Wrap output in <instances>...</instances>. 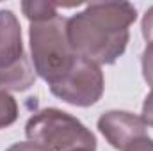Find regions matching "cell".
Here are the masks:
<instances>
[{
  "instance_id": "5b68a950",
  "label": "cell",
  "mask_w": 153,
  "mask_h": 151,
  "mask_svg": "<svg viewBox=\"0 0 153 151\" xmlns=\"http://www.w3.org/2000/svg\"><path fill=\"white\" fill-rule=\"evenodd\" d=\"M103 87V73L100 66L78 55L70 73L57 84L50 85V91L53 96L70 105L91 107L102 98Z\"/></svg>"
},
{
  "instance_id": "5bb4252c",
  "label": "cell",
  "mask_w": 153,
  "mask_h": 151,
  "mask_svg": "<svg viewBox=\"0 0 153 151\" xmlns=\"http://www.w3.org/2000/svg\"><path fill=\"white\" fill-rule=\"evenodd\" d=\"M76 151H93V150H76Z\"/></svg>"
},
{
  "instance_id": "52a82bcc",
  "label": "cell",
  "mask_w": 153,
  "mask_h": 151,
  "mask_svg": "<svg viewBox=\"0 0 153 151\" xmlns=\"http://www.w3.org/2000/svg\"><path fill=\"white\" fill-rule=\"evenodd\" d=\"M22 9H23V14L29 18L30 23L48 20V18H53V16L59 14L57 7L53 4H48V2H23Z\"/></svg>"
},
{
  "instance_id": "7c38bea8",
  "label": "cell",
  "mask_w": 153,
  "mask_h": 151,
  "mask_svg": "<svg viewBox=\"0 0 153 151\" xmlns=\"http://www.w3.org/2000/svg\"><path fill=\"white\" fill-rule=\"evenodd\" d=\"M5 151H48V150L43 148V146H39V144H36V142H32V141H25V142L13 144L11 148H7Z\"/></svg>"
},
{
  "instance_id": "9c48e42d",
  "label": "cell",
  "mask_w": 153,
  "mask_h": 151,
  "mask_svg": "<svg viewBox=\"0 0 153 151\" xmlns=\"http://www.w3.org/2000/svg\"><path fill=\"white\" fill-rule=\"evenodd\" d=\"M141 66H143V76L148 82V85L153 87V43H148L141 55Z\"/></svg>"
},
{
  "instance_id": "8fae6325",
  "label": "cell",
  "mask_w": 153,
  "mask_h": 151,
  "mask_svg": "<svg viewBox=\"0 0 153 151\" xmlns=\"http://www.w3.org/2000/svg\"><path fill=\"white\" fill-rule=\"evenodd\" d=\"M125 151H153V139L150 137H141L137 141H134Z\"/></svg>"
},
{
  "instance_id": "3957f363",
  "label": "cell",
  "mask_w": 153,
  "mask_h": 151,
  "mask_svg": "<svg viewBox=\"0 0 153 151\" xmlns=\"http://www.w3.org/2000/svg\"><path fill=\"white\" fill-rule=\"evenodd\" d=\"M25 135L48 151L96 150V139L91 130L71 114L59 109L36 112L25 124Z\"/></svg>"
},
{
  "instance_id": "4fadbf2b",
  "label": "cell",
  "mask_w": 153,
  "mask_h": 151,
  "mask_svg": "<svg viewBox=\"0 0 153 151\" xmlns=\"http://www.w3.org/2000/svg\"><path fill=\"white\" fill-rule=\"evenodd\" d=\"M143 119L146 121V124L153 126V91L146 96L143 103Z\"/></svg>"
},
{
  "instance_id": "6da1fadb",
  "label": "cell",
  "mask_w": 153,
  "mask_h": 151,
  "mask_svg": "<svg viewBox=\"0 0 153 151\" xmlns=\"http://www.w3.org/2000/svg\"><path fill=\"white\" fill-rule=\"evenodd\" d=\"M137 9L128 2L89 4L68 18V39L76 55L94 64H114L125 53Z\"/></svg>"
},
{
  "instance_id": "ba28073f",
  "label": "cell",
  "mask_w": 153,
  "mask_h": 151,
  "mask_svg": "<svg viewBox=\"0 0 153 151\" xmlns=\"http://www.w3.org/2000/svg\"><path fill=\"white\" fill-rule=\"evenodd\" d=\"M18 119V103L16 100L5 93L0 91V130L11 126Z\"/></svg>"
},
{
  "instance_id": "7a4b0ae2",
  "label": "cell",
  "mask_w": 153,
  "mask_h": 151,
  "mask_svg": "<svg viewBox=\"0 0 153 151\" xmlns=\"http://www.w3.org/2000/svg\"><path fill=\"white\" fill-rule=\"evenodd\" d=\"M32 64L48 85L57 84L75 66L76 55L68 39V20L53 16L48 20L32 21L29 29Z\"/></svg>"
},
{
  "instance_id": "30bf717a",
  "label": "cell",
  "mask_w": 153,
  "mask_h": 151,
  "mask_svg": "<svg viewBox=\"0 0 153 151\" xmlns=\"http://www.w3.org/2000/svg\"><path fill=\"white\" fill-rule=\"evenodd\" d=\"M141 29H143L144 39H146L148 43H153V7H150V9L146 11V14H144V18H143Z\"/></svg>"
},
{
  "instance_id": "277c9868",
  "label": "cell",
  "mask_w": 153,
  "mask_h": 151,
  "mask_svg": "<svg viewBox=\"0 0 153 151\" xmlns=\"http://www.w3.org/2000/svg\"><path fill=\"white\" fill-rule=\"evenodd\" d=\"M36 82V70L23 50L22 27L9 9L0 11V91H27Z\"/></svg>"
},
{
  "instance_id": "8992f818",
  "label": "cell",
  "mask_w": 153,
  "mask_h": 151,
  "mask_svg": "<svg viewBox=\"0 0 153 151\" xmlns=\"http://www.w3.org/2000/svg\"><path fill=\"white\" fill-rule=\"evenodd\" d=\"M146 121L143 115H135L125 110H109L98 119V130L116 150L125 151L134 141L146 137Z\"/></svg>"
}]
</instances>
